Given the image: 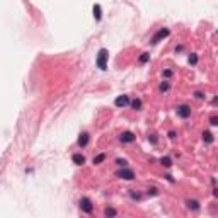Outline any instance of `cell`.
Instances as JSON below:
<instances>
[{
    "instance_id": "1",
    "label": "cell",
    "mask_w": 218,
    "mask_h": 218,
    "mask_svg": "<svg viewBox=\"0 0 218 218\" xmlns=\"http://www.w3.org/2000/svg\"><path fill=\"white\" fill-rule=\"evenodd\" d=\"M107 58H109V53H107V49H106V48L99 49V55H97L96 63H97V67H99L101 70H106V68H107Z\"/></svg>"
},
{
    "instance_id": "2",
    "label": "cell",
    "mask_w": 218,
    "mask_h": 218,
    "mask_svg": "<svg viewBox=\"0 0 218 218\" xmlns=\"http://www.w3.org/2000/svg\"><path fill=\"white\" fill-rule=\"evenodd\" d=\"M116 177H119V179H124V181H133V179H135V172L131 169L123 167V169L116 170Z\"/></svg>"
},
{
    "instance_id": "3",
    "label": "cell",
    "mask_w": 218,
    "mask_h": 218,
    "mask_svg": "<svg viewBox=\"0 0 218 218\" xmlns=\"http://www.w3.org/2000/svg\"><path fill=\"white\" fill-rule=\"evenodd\" d=\"M79 205H80V210H82L84 213H92L94 211V205H92V201L89 199V198H82Z\"/></svg>"
},
{
    "instance_id": "4",
    "label": "cell",
    "mask_w": 218,
    "mask_h": 218,
    "mask_svg": "<svg viewBox=\"0 0 218 218\" xmlns=\"http://www.w3.org/2000/svg\"><path fill=\"white\" fill-rule=\"evenodd\" d=\"M170 34V31L167 29V27H162V29H159V31L155 32V36L152 37V44H157V43L160 41V39H164V37H167Z\"/></svg>"
},
{
    "instance_id": "5",
    "label": "cell",
    "mask_w": 218,
    "mask_h": 218,
    "mask_svg": "<svg viewBox=\"0 0 218 218\" xmlns=\"http://www.w3.org/2000/svg\"><path fill=\"white\" fill-rule=\"evenodd\" d=\"M176 111H177V116L182 118V119H186V118L191 116V107L187 106V104H182V106H179Z\"/></svg>"
},
{
    "instance_id": "6",
    "label": "cell",
    "mask_w": 218,
    "mask_h": 218,
    "mask_svg": "<svg viewBox=\"0 0 218 218\" xmlns=\"http://www.w3.org/2000/svg\"><path fill=\"white\" fill-rule=\"evenodd\" d=\"M135 140H136V136H135V133H131V131H123V133L119 135V142H121V143H133Z\"/></svg>"
},
{
    "instance_id": "7",
    "label": "cell",
    "mask_w": 218,
    "mask_h": 218,
    "mask_svg": "<svg viewBox=\"0 0 218 218\" xmlns=\"http://www.w3.org/2000/svg\"><path fill=\"white\" fill-rule=\"evenodd\" d=\"M128 104H131V101H130L128 96H118L116 101H114V106L116 107H124V106H128Z\"/></svg>"
},
{
    "instance_id": "8",
    "label": "cell",
    "mask_w": 218,
    "mask_h": 218,
    "mask_svg": "<svg viewBox=\"0 0 218 218\" xmlns=\"http://www.w3.org/2000/svg\"><path fill=\"white\" fill-rule=\"evenodd\" d=\"M89 133H80L79 135V147H87V143H89Z\"/></svg>"
},
{
    "instance_id": "9",
    "label": "cell",
    "mask_w": 218,
    "mask_h": 218,
    "mask_svg": "<svg viewBox=\"0 0 218 218\" xmlns=\"http://www.w3.org/2000/svg\"><path fill=\"white\" fill-rule=\"evenodd\" d=\"M72 160H73V164H77V165H84L85 164V157L82 154H75L73 157H72Z\"/></svg>"
},
{
    "instance_id": "10",
    "label": "cell",
    "mask_w": 218,
    "mask_h": 218,
    "mask_svg": "<svg viewBox=\"0 0 218 218\" xmlns=\"http://www.w3.org/2000/svg\"><path fill=\"white\" fill-rule=\"evenodd\" d=\"M186 205H187V208H189V210H193V211L199 210V203H198L196 199H187Z\"/></svg>"
},
{
    "instance_id": "11",
    "label": "cell",
    "mask_w": 218,
    "mask_h": 218,
    "mask_svg": "<svg viewBox=\"0 0 218 218\" xmlns=\"http://www.w3.org/2000/svg\"><path fill=\"white\" fill-rule=\"evenodd\" d=\"M104 215H106V218H114L118 215V211L112 206H107L106 210H104Z\"/></svg>"
},
{
    "instance_id": "12",
    "label": "cell",
    "mask_w": 218,
    "mask_h": 218,
    "mask_svg": "<svg viewBox=\"0 0 218 218\" xmlns=\"http://www.w3.org/2000/svg\"><path fill=\"white\" fill-rule=\"evenodd\" d=\"M213 135L210 133V131H205V133H203V142H205V143H213Z\"/></svg>"
},
{
    "instance_id": "13",
    "label": "cell",
    "mask_w": 218,
    "mask_h": 218,
    "mask_svg": "<svg viewBox=\"0 0 218 218\" xmlns=\"http://www.w3.org/2000/svg\"><path fill=\"white\" fill-rule=\"evenodd\" d=\"M140 65H145V63H148L150 61V53H142L140 55Z\"/></svg>"
},
{
    "instance_id": "14",
    "label": "cell",
    "mask_w": 218,
    "mask_h": 218,
    "mask_svg": "<svg viewBox=\"0 0 218 218\" xmlns=\"http://www.w3.org/2000/svg\"><path fill=\"white\" fill-rule=\"evenodd\" d=\"M101 17H102L101 5H94V19H96V21H101Z\"/></svg>"
},
{
    "instance_id": "15",
    "label": "cell",
    "mask_w": 218,
    "mask_h": 218,
    "mask_svg": "<svg viewBox=\"0 0 218 218\" xmlns=\"http://www.w3.org/2000/svg\"><path fill=\"white\" fill-rule=\"evenodd\" d=\"M104 160H106V154H99V155H96V157H94V160H92V162L97 165V164H102Z\"/></svg>"
},
{
    "instance_id": "16",
    "label": "cell",
    "mask_w": 218,
    "mask_h": 218,
    "mask_svg": "<svg viewBox=\"0 0 218 218\" xmlns=\"http://www.w3.org/2000/svg\"><path fill=\"white\" fill-rule=\"evenodd\" d=\"M131 107H133L135 111H140V109H142V101H140V99H133V101H131Z\"/></svg>"
},
{
    "instance_id": "17",
    "label": "cell",
    "mask_w": 218,
    "mask_h": 218,
    "mask_svg": "<svg viewBox=\"0 0 218 218\" xmlns=\"http://www.w3.org/2000/svg\"><path fill=\"white\" fill-rule=\"evenodd\" d=\"M160 164L164 165V167H170V165H172V159H170V157H162V159H160Z\"/></svg>"
},
{
    "instance_id": "18",
    "label": "cell",
    "mask_w": 218,
    "mask_h": 218,
    "mask_svg": "<svg viewBox=\"0 0 218 218\" xmlns=\"http://www.w3.org/2000/svg\"><path fill=\"white\" fill-rule=\"evenodd\" d=\"M187 61H189L191 65H196L198 63V55L196 53H191V55H189V58H187Z\"/></svg>"
},
{
    "instance_id": "19",
    "label": "cell",
    "mask_w": 218,
    "mask_h": 218,
    "mask_svg": "<svg viewBox=\"0 0 218 218\" xmlns=\"http://www.w3.org/2000/svg\"><path fill=\"white\" fill-rule=\"evenodd\" d=\"M159 89H160V92H167V91H169V89H170L169 82H165V80H164V82L160 84V87H159Z\"/></svg>"
},
{
    "instance_id": "20",
    "label": "cell",
    "mask_w": 218,
    "mask_h": 218,
    "mask_svg": "<svg viewBox=\"0 0 218 218\" xmlns=\"http://www.w3.org/2000/svg\"><path fill=\"white\" fill-rule=\"evenodd\" d=\"M130 196L133 198V199H142V193H138V191H130Z\"/></svg>"
},
{
    "instance_id": "21",
    "label": "cell",
    "mask_w": 218,
    "mask_h": 218,
    "mask_svg": "<svg viewBox=\"0 0 218 218\" xmlns=\"http://www.w3.org/2000/svg\"><path fill=\"white\" fill-rule=\"evenodd\" d=\"M147 193H148V196H157V194H159V189H157V187H150Z\"/></svg>"
},
{
    "instance_id": "22",
    "label": "cell",
    "mask_w": 218,
    "mask_h": 218,
    "mask_svg": "<svg viewBox=\"0 0 218 218\" xmlns=\"http://www.w3.org/2000/svg\"><path fill=\"white\" fill-rule=\"evenodd\" d=\"M116 164L119 165V167H126V164H128V162H126L124 159H116Z\"/></svg>"
},
{
    "instance_id": "23",
    "label": "cell",
    "mask_w": 218,
    "mask_h": 218,
    "mask_svg": "<svg viewBox=\"0 0 218 218\" xmlns=\"http://www.w3.org/2000/svg\"><path fill=\"white\" fill-rule=\"evenodd\" d=\"M210 123H211L213 126H218V116H211L210 118Z\"/></svg>"
},
{
    "instance_id": "24",
    "label": "cell",
    "mask_w": 218,
    "mask_h": 218,
    "mask_svg": "<svg viewBox=\"0 0 218 218\" xmlns=\"http://www.w3.org/2000/svg\"><path fill=\"white\" fill-rule=\"evenodd\" d=\"M164 77H165V79L172 77V70H164Z\"/></svg>"
},
{
    "instance_id": "25",
    "label": "cell",
    "mask_w": 218,
    "mask_h": 218,
    "mask_svg": "<svg viewBox=\"0 0 218 218\" xmlns=\"http://www.w3.org/2000/svg\"><path fill=\"white\" fill-rule=\"evenodd\" d=\"M169 138H170V140L176 138V131H172V130H170V131H169Z\"/></svg>"
},
{
    "instance_id": "26",
    "label": "cell",
    "mask_w": 218,
    "mask_h": 218,
    "mask_svg": "<svg viewBox=\"0 0 218 218\" xmlns=\"http://www.w3.org/2000/svg\"><path fill=\"white\" fill-rule=\"evenodd\" d=\"M148 140L152 142V143H157V136L155 135H152V136H148Z\"/></svg>"
},
{
    "instance_id": "27",
    "label": "cell",
    "mask_w": 218,
    "mask_h": 218,
    "mask_svg": "<svg viewBox=\"0 0 218 218\" xmlns=\"http://www.w3.org/2000/svg\"><path fill=\"white\" fill-rule=\"evenodd\" d=\"M165 179H167V181H169V182H174V177H172V176H169V174H165Z\"/></svg>"
},
{
    "instance_id": "28",
    "label": "cell",
    "mask_w": 218,
    "mask_h": 218,
    "mask_svg": "<svg viewBox=\"0 0 218 218\" xmlns=\"http://www.w3.org/2000/svg\"><path fill=\"white\" fill-rule=\"evenodd\" d=\"M194 97H196V99H203L205 96H203L201 92H194Z\"/></svg>"
},
{
    "instance_id": "29",
    "label": "cell",
    "mask_w": 218,
    "mask_h": 218,
    "mask_svg": "<svg viewBox=\"0 0 218 218\" xmlns=\"http://www.w3.org/2000/svg\"><path fill=\"white\" fill-rule=\"evenodd\" d=\"M213 194H215V196L218 198V189H215V191H213Z\"/></svg>"
}]
</instances>
